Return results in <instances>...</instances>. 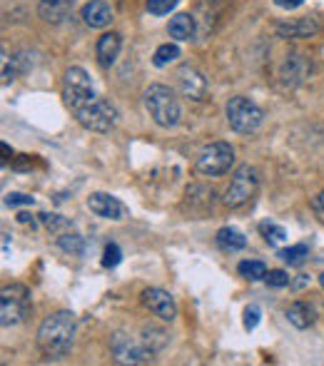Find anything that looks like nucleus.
<instances>
[{"label": "nucleus", "instance_id": "nucleus-1", "mask_svg": "<svg viewBox=\"0 0 324 366\" xmlns=\"http://www.w3.org/2000/svg\"><path fill=\"white\" fill-rule=\"evenodd\" d=\"M75 314L68 312V309H60V312L50 314L40 322L35 344H38L40 354L45 359H65V356H70L73 344H75Z\"/></svg>", "mask_w": 324, "mask_h": 366}, {"label": "nucleus", "instance_id": "nucleus-2", "mask_svg": "<svg viewBox=\"0 0 324 366\" xmlns=\"http://www.w3.org/2000/svg\"><path fill=\"white\" fill-rule=\"evenodd\" d=\"M142 103H145L147 115L152 118V122L160 125V127L170 130L180 122L182 118V108H180V100L168 85H150L145 92H142Z\"/></svg>", "mask_w": 324, "mask_h": 366}, {"label": "nucleus", "instance_id": "nucleus-3", "mask_svg": "<svg viewBox=\"0 0 324 366\" xmlns=\"http://www.w3.org/2000/svg\"><path fill=\"white\" fill-rule=\"evenodd\" d=\"M225 115H227V125H230L235 132H239V135H252V132H257V130L262 127V122H265V113L259 110V105L252 103V100L244 95L230 97Z\"/></svg>", "mask_w": 324, "mask_h": 366}, {"label": "nucleus", "instance_id": "nucleus-4", "mask_svg": "<svg viewBox=\"0 0 324 366\" xmlns=\"http://www.w3.org/2000/svg\"><path fill=\"white\" fill-rule=\"evenodd\" d=\"M235 165V147L230 142H210L200 150L194 160V170L202 177H222Z\"/></svg>", "mask_w": 324, "mask_h": 366}, {"label": "nucleus", "instance_id": "nucleus-5", "mask_svg": "<svg viewBox=\"0 0 324 366\" xmlns=\"http://www.w3.org/2000/svg\"><path fill=\"white\" fill-rule=\"evenodd\" d=\"M30 314V289L25 284H8L0 291V324L15 327Z\"/></svg>", "mask_w": 324, "mask_h": 366}, {"label": "nucleus", "instance_id": "nucleus-6", "mask_svg": "<svg viewBox=\"0 0 324 366\" xmlns=\"http://www.w3.org/2000/svg\"><path fill=\"white\" fill-rule=\"evenodd\" d=\"M63 97L65 105L70 108V113H77L80 108H85L87 103H92L97 97L95 85H92V77L87 75L82 68H68L63 77Z\"/></svg>", "mask_w": 324, "mask_h": 366}, {"label": "nucleus", "instance_id": "nucleus-7", "mask_svg": "<svg viewBox=\"0 0 324 366\" xmlns=\"http://www.w3.org/2000/svg\"><path fill=\"white\" fill-rule=\"evenodd\" d=\"M75 115V120L82 125L85 130H90V132H110V130L118 125V108H115L110 100H105V97H95L92 103H87L85 108H80Z\"/></svg>", "mask_w": 324, "mask_h": 366}, {"label": "nucleus", "instance_id": "nucleus-8", "mask_svg": "<svg viewBox=\"0 0 324 366\" xmlns=\"http://www.w3.org/2000/svg\"><path fill=\"white\" fill-rule=\"evenodd\" d=\"M110 354H113V359L118 364H130V366L150 364L155 359V351L147 349L145 341L125 334V332H115L110 336Z\"/></svg>", "mask_w": 324, "mask_h": 366}, {"label": "nucleus", "instance_id": "nucleus-9", "mask_svg": "<svg viewBox=\"0 0 324 366\" xmlns=\"http://www.w3.org/2000/svg\"><path fill=\"white\" fill-rule=\"evenodd\" d=\"M257 187H259V172L252 165H242V168L235 170L232 179H230V184H227L225 189L222 202H225L227 207H242L257 194Z\"/></svg>", "mask_w": 324, "mask_h": 366}, {"label": "nucleus", "instance_id": "nucleus-10", "mask_svg": "<svg viewBox=\"0 0 324 366\" xmlns=\"http://www.w3.org/2000/svg\"><path fill=\"white\" fill-rule=\"evenodd\" d=\"M142 304L145 309L157 317L160 322L173 324L177 319V304H175V296L168 289H160V286H150V289L142 291Z\"/></svg>", "mask_w": 324, "mask_h": 366}, {"label": "nucleus", "instance_id": "nucleus-11", "mask_svg": "<svg viewBox=\"0 0 324 366\" xmlns=\"http://www.w3.org/2000/svg\"><path fill=\"white\" fill-rule=\"evenodd\" d=\"M175 77H177V90L182 97H187V100H192V103H202V100L207 97L210 85H207V77L202 75L200 70H194V68H189V65H182Z\"/></svg>", "mask_w": 324, "mask_h": 366}, {"label": "nucleus", "instance_id": "nucleus-12", "mask_svg": "<svg viewBox=\"0 0 324 366\" xmlns=\"http://www.w3.org/2000/svg\"><path fill=\"white\" fill-rule=\"evenodd\" d=\"M312 75V60L304 53H287L280 65V77L285 85L297 87Z\"/></svg>", "mask_w": 324, "mask_h": 366}, {"label": "nucleus", "instance_id": "nucleus-13", "mask_svg": "<svg viewBox=\"0 0 324 366\" xmlns=\"http://www.w3.org/2000/svg\"><path fill=\"white\" fill-rule=\"evenodd\" d=\"M87 210L95 217H103V220H113V222L125 220V215H127L123 202L105 192H92L90 197H87Z\"/></svg>", "mask_w": 324, "mask_h": 366}, {"label": "nucleus", "instance_id": "nucleus-14", "mask_svg": "<svg viewBox=\"0 0 324 366\" xmlns=\"http://www.w3.org/2000/svg\"><path fill=\"white\" fill-rule=\"evenodd\" d=\"M120 48H123V35L115 30L110 32H103L100 38H97V45H95V58L97 63H100V68H113L115 60H118L120 55Z\"/></svg>", "mask_w": 324, "mask_h": 366}, {"label": "nucleus", "instance_id": "nucleus-15", "mask_svg": "<svg viewBox=\"0 0 324 366\" xmlns=\"http://www.w3.org/2000/svg\"><path fill=\"white\" fill-rule=\"evenodd\" d=\"M82 20H85L87 27H108L113 23V8L105 3V0H87L82 6Z\"/></svg>", "mask_w": 324, "mask_h": 366}, {"label": "nucleus", "instance_id": "nucleus-16", "mask_svg": "<svg viewBox=\"0 0 324 366\" xmlns=\"http://www.w3.org/2000/svg\"><path fill=\"white\" fill-rule=\"evenodd\" d=\"M319 32V23L314 18H299V20L280 23L277 25V35L280 38H314Z\"/></svg>", "mask_w": 324, "mask_h": 366}, {"label": "nucleus", "instance_id": "nucleus-17", "mask_svg": "<svg viewBox=\"0 0 324 366\" xmlns=\"http://www.w3.org/2000/svg\"><path fill=\"white\" fill-rule=\"evenodd\" d=\"M73 0H40L38 3V15L48 25H60L65 18L70 15Z\"/></svg>", "mask_w": 324, "mask_h": 366}, {"label": "nucleus", "instance_id": "nucleus-18", "mask_svg": "<svg viewBox=\"0 0 324 366\" xmlns=\"http://www.w3.org/2000/svg\"><path fill=\"white\" fill-rule=\"evenodd\" d=\"M197 184H192V187H187V194H185V205H189V215H205L207 210H212V205H215V192H212L210 187L202 189V197H197Z\"/></svg>", "mask_w": 324, "mask_h": 366}, {"label": "nucleus", "instance_id": "nucleus-19", "mask_svg": "<svg viewBox=\"0 0 324 366\" xmlns=\"http://www.w3.org/2000/svg\"><path fill=\"white\" fill-rule=\"evenodd\" d=\"M168 32H170V38L177 40V43L192 40L194 38V18L189 15V13H180V15H175L173 20H170Z\"/></svg>", "mask_w": 324, "mask_h": 366}, {"label": "nucleus", "instance_id": "nucleus-20", "mask_svg": "<svg viewBox=\"0 0 324 366\" xmlns=\"http://www.w3.org/2000/svg\"><path fill=\"white\" fill-rule=\"evenodd\" d=\"M140 339L145 341L147 349H152L157 354V351H162L170 344V332L162 327H155V324H145L140 332Z\"/></svg>", "mask_w": 324, "mask_h": 366}, {"label": "nucleus", "instance_id": "nucleus-21", "mask_svg": "<svg viewBox=\"0 0 324 366\" xmlns=\"http://www.w3.org/2000/svg\"><path fill=\"white\" fill-rule=\"evenodd\" d=\"M217 244H220V249H225V252H239V249L247 247V239H244L242 232H237L235 227H222V229L217 232Z\"/></svg>", "mask_w": 324, "mask_h": 366}, {"label": "nucleus", "instance_id": "nucleus-22", "mask_svg": "<svg viewBox=\"0 0 324 366\" xmlns=\"http://www.w3.org/2000/svg\"><path fill=\"white\" fill-rule=\"evenodd\" d=\"M287 319H289V324L294 329H309L314 324V312L309 304L294 302V304H289V309H287Z\"/></svg>", "mask_w": 324, "mask_h": 366}, {"label": "nucleus", "instance_id": "nucleus-23", "mask_svg": "<svg viewBox=\"0 0 324 366\" xmlns=\"http://www.w3.org/2000/svg\"><path fill=\"white\" fill-rule=\"evenodd\" d=\"M58 247L63 249L65 254H73V257H82L85 254V239L77 234V232H63L58 237Z\"/></svg>", "mask_w": 324, "mask_h": 366}, {"label": "nucleus", "instance_id": "nucleus-24", "mask_svg": "<svg viewBox=\"0 0 324 366\" xmlns=\"http://www.w3.org/2000/svg\"><path fill=\"white\" fill-rule=\"evenodd\" d=\"M237 272L242 279L247 282H259L267 277V267L265 262H257V259H244V262L237 264Z\"/></svg>", "mask_w": 324, "mask_h": 366}, {"label": "nucleus", "instance_id": "nucleus-25", "mask_svg": "<svg viewBox=\"0 0 324 366\" xmlns=\"http://www.w3.org/2000/svg\"><path fill=\"white\" fill-rule=\"evenodd\" d=\"M180 58V48L175 43H165L160 45V48L155 50V55H152V65L155 68H168L170 63H175V60Z\"/></svg>", "mask_w": 324, "mask_h": 366}, {"label": "nucleus", "instance_id": "nucleus-26", "mask_svg": "<svg viewBox=\"0 0 324 366\" xmlns=\"http://www.w3.org/2000/svg\"><path fill=\"white\" fill-rule=\"evenodd\" d=\"M277 257L285 264H302L304 259L309 257V247L307 244H292V247H285L277 252Z\"/></svg>", "mask_w": 324, "mask_h": 366}, {"label": "nucleus", "instance_id": "nucleus-27", "mask_svg": "<svg viewBox=\"0 0 324 366\" xmlns=\"http://www.w3.org/2000/svg\"><path fill=\"white\" fill-rule=\"evenodd\" d=\"M259 232H262V237H265L270 244H282L287 239L285 227L275 225V222H262V225H259Z\"/></svg>", "mask_w": 324, "mask_h": 366}, {"label": "nucleus", "instance_id": "nucleus-28", "mask_svg": "<svg viewBox=\"0 0 324 366\" xmlns=\"http://www.w3.org/2000/svg\"><path fill=\"white\" fill-rule=\"evenodd\" d=\"M40 222H43L45 227H48L50 232H53V234H63V232H70L73 229V225L68 220H65V217H60V215H48V212H45V215H40Z\"/></svg>", "mask_w": 324, "mask_h": 366}, {"label": "nucleus", "instance_id": "nucleus-29", "mask_svg": "<svg viewBox=\"0 0 324 366\" xmlns=\"http://www.w3.org/2000/svg\"><path fill=\"white\" fill-rule=\"evenodd\" d=\"M18 75V65H15V55L8 53V48H3V85H11Z\"/></svg>", "mask_w": 324, "mask_h": 366}, {"label": "nucleus", "instance_id": "nucleus-30", "mask_svg": "<svg viewBox=\"0 0 324 366\" xmlns=\"http://www.w3.org/2000/svg\"><path fill=\"white\" fill-rule=\"evenodd\" d=\"M177 0H147V13L150 15H168L170 11H175Z\"/></svg>", "mask_w": 324, "mask_h": 366}, {"label": "nucleus", "instance_id": "nucleus-31", "mask_svg": "<svg viewBox=\"0 0 324 366\" xmlns=\"http://www.w3.org/2000/svg\"><path fill=\"white\" fill-rule=\"evenodd\" d=\"M120 259H123V252H120V247L115 242H110L108 247H105V254H103V267H108V270H113V267H118Z\"/></svg>", "mask_w": 324, "mask_h": 366}, {"label": "nucleus", "instance_id": "nucleus-32", "mask_svg": "<svg viewBox=\"0 0 324 366\" xmlns=\"http://www.w3.org/2000/svg\"><path fill=\"white\" fill-rule=\"evenodd\" d=\"M259 319H262V309H259L257 304H249V307L244 309V329H247V332H254Z\"/></svg>", "mask_w": 324, "mask_h": 366}, {"label": "nucleus", "instance_id": "nucleus-33", "mask_svg": "<svg viewBox=\"0 0 324 366\" xmlns=\"http://www.w3.org/2000/svg\"><path fill=\"white\" fill-rule=\"evenodd\" d=\"M265 282H267V286H275V289H282V286L289 284V274H287V272H282V270H272V272H267Z\"/></svg>", "mask_w": 324, "mask_h": 366}, {"label": "nucleus", "instance_id": "nucleus-34", "mask_svg": "<svg viewBox=\"0 0 324 366\" xmlns=\"http://www.w3.org/2000/svg\"><path fill=\"white\" fill-rule=\"evenodd\" d=\"M6 205L8 207H20V205H32V197H27V194H20V192H13L6 197Z\"/></svg>", "mask_w": 324, "mask_h": 366}, {"label": "nucleus", "instance_id": "nucleus-35", "mask_svg": "<svg viewBox=\"0 0 324 366\" xmlns=\"http://www.w3.org/2000/svg\"><path fill=\"white\" fill-rule=\"evenodd\" d=\"M312 212H314V217H317L319 222H324V189L312 199Z\"/></svg>", "mask_w": 324, "mask_h": 366}, {"label": "nucleus", "instance_id": "nucleus-36", "mask_svg": "<svg viewBox=\"0 0 324 366\" xmlns=\"http://www.w3.org/2000/svg\"><path fill=\"white\" fill-rule=\"evenodd\" d=\"M277 6L285 8V11H294V8H299L304 3V0H275Z\"/></svg>", "mask_w": 324, "mask_h": 366}, {"label": "nucleus", "instance_id": "nucleus-37", "mask_svg": "<svg viewBox=\"0 0 324 366\" xmlns=\"http://www.w3.org/2000/svg\"><path fill=\"white\" fill-rule=\"evenodd\" d=\"M8 244H11V234L3 232V254H8Z\"/></svg>", "mask_w": 324, "mask_h": 366}, {"label": "nucleus", "instance_id": "nucleus-38", "mask_svg": "<svg viewBox=\"0 0 324 366\" xmlns=\"http://www.w3.org/2000/svg\"><path fill=\"white\" fill-rule=\"evenodd\" d=\"M319 284H322V289H324V274H319Z\"/></svg>", "mask_w": 324, "mask_h": 366}]
</instances>
